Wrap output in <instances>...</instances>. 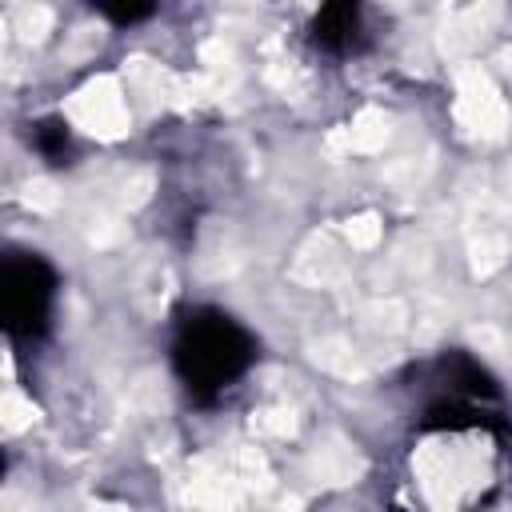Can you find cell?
<instances>
[{
    "instance_id": "obj_1",
    "label": "cell",
    "mask_w": 512,
    "mask_h": 512,
    "mask_svg": "<svg viewBox=\"0 0 512 512\" xmlns=\"http://www.w3.org/2000/svg\"><path fill=\"white\" fill-rule=\"evenodd\" d=\"M252 356H256L252 332L220 308L188 312L172 340V368L184 380V388L200 400L220 396L228 384H236L248 372Z\"/></svg>"
},
{
    "instance_id": "obj_2",
    "label": "cell",
    "mask_w": 512,
    "mask_h": 512,
    "mask_svg": "<svg viewBox=\"0 0 512 512\" xmlns=\"http://www.w3.org/2000/svg\"><path fill=\"white\" fill-rule=\"evenodd\" d=\"M56 304V272L48 260L36 252H20L4 260L0 272V308H4V328L8 336L36 340L48 328Z\"/></svg>"
},
{
    "instance_id": "obj_3",
    "label": "cell",
    "mask_w": 512,
    "mask_h": 512,
    "mask_svg": "<svg viewBox=\"0 0 512 512\" xmlns=\"http://www.w3.org/2000/svg\"><path fill=\"white\" fill-rule=\"evenodd\" d=\"M356 32H360V8L356 4H328L312 20V40L320 48H332V52L348 48L356 40Z\"/></svg>"
},
{
    "instance_id": "obj_4",
    "label": "cell",
    "mask_w": 512,
    "mask_h": 512,
    "mask_svg": "<svg viewBox=\"0 0 512 512\" xmlns=\"http://www.w3.org/2000/svg\"><path fill=\"white\" fill-rule=\"evenodd\" d=\"M32 144H36V152L44 160H64V152H68V128L60 120H40L32 128Z\"/></svg>"
},
{
    "instance_id": "obj_5",
    "label": "cell",
    "mask_w": 512,
    "mask_h": 512,
    "mask_svg": "<svg viewBox=\"0 0 512 512\" xmlns=\"http://www.w3.org/2000/svg\"><path fill=\"white\" fill-rule=\"evenodd\" d=\"M112 24H140V20H148L152 16V8L148 4H104L100 8Z\"/></svg>"
}]
</instances>
